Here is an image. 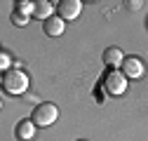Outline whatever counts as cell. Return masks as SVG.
<instances>
[{
    "instance_id": "cell-1",
    "label": "cell",
    "mask_w": 148,
    "mask_h": 141,
    "mask_svg": "<svg viewBox=\"0 0 148 141\" xmlns=\"http://www.w3.org/2000/svg\"><path fill=\"white\" fill-rule=\"evenodd\" d=\"M28 82L31 80L26 75V70H21V68H12V70H7V73H3V90L7 94H12V97L24 94L28 90Z\"/></svg>"
},
{
    "instance_id": "cell-2",
    "label": "cell",
    "mask_w": 148,
    "mask_h": 141,
    "mask_svg": "<svg viewBox=\"0 0 148 141\" xmlns=\"http://www.w3.org/2000/svg\"><path fill=\"white\" fill-rule=\"evenodd\" d=\"M127 75L122 73V70H118V68H113V70H108V73L103 75V82H101V87H103V92L108 94V97H120V94H125L127 92Z\"/></svg>"
},
{
    "instance_id": "cell-3",
    "label": "cell",
    "mask_w": 148,
    "mask_h": 141,
    "mask_svg": "<svg viewBox=\"0 0 148 141\" xmlns=\"http://www.w3.org/2000/svg\"><path fill=\"white\" fill-rule=\"evenodd\" d=\"M31 118L35 122V127H49V125H54V122L59 120V108L52 101H42V103H38L33 108Z\"/></svg>"
},
{
    "instance_id": "cell-4",
    "label": "cell",
    "mask_w": 148,
    "mask_h": 141,
    "mask_svg": "<svg viewBox=\"0 0 148 141\" xmlns=\"http://www.w3.org/2000/svg\"><path fill=\"white\" fill-rule=\"evenodd\" d=\"M57 12L64 21H73L78 19L80 12H82V3L80 0H61V3H57Z\"/></svg>"
},
{
    "instance_id": "cell-5",
    "label": "cell",
    "mask_w": 148,
    "mask_h": 141,
    "mask_svg": "<svg viewBox=\"0 0 148 141\" xmlns=\"http://www.w3.org/2000/svg\"><path fill=\"white\" fill-rule=\"evenodd\" d=\"M120 68H122V73L127 75V80H139L146 73V66H143V61L139 57H127Z\"/></svg>"
},
{
    "instance_id": "cell-6",
    "label": "cell",
    "mask_w": 148,
    "mask_h": 141,
    "mask_svg": "<svg viewBox=\"0 0 148 141\" xmlns=\"http://www.w3.org/2000/svg\"><path fill=\"white\" fill-rule=\"evenodd\" d=\"M42 31H45V35H49V38H59V35H64V31H66V21L59 14H54V16H49V19L42 24Z\"/></svg>"
},
{
    "instance_id": "cell-7",
    "label": "cell",
    "mask_w": 148,
    "mask_h": 141,
    "mask_svg": "<svg viewBox=\"0 0 148 141\" xmlns=\"http://www.w3.org/2000/svg\"><path fill=\"white\" fill-rule=\"evenodd\" d=\"M14 136L19 141H33L35 139V122L33 120H19L14 127Z\"/></svg>"
},
{
    "instance_id": "cell-8",
    "label": "cell",
    "mask_w": 148,
    "mask_h": 141,
    "mask_svg": "<svg viewBox=\"0 0 148 141\" xmlns=\"http://www.w3.org/2000/svg\"><path fill=\"white\" fill-rule=\"evenodd\" d=\"M125 61V54H122V49L120 47H108L103 52V64L110 66V68H115V66H122Z\"/></svg>"
},
{
    "instance_id": "cell-9",
    "label": "cell",
    "mask_w": 148,
    "mask_h": 141,
    "mask_svg": "<svg viewBox=\"0 0 148 141\" xmlns=\"http://www.w3.org/2000/svg\"><path fill=\"white\" fill-rule=\"evenodd\" d=\"M33 16H35V19L47 21L49 16H54V5L47 3V0H38V3H35V12H33Z\"/></svg>"
},
{
    "instance_id": "cell-10",
    "label": "cell",
    "mask_w": 148,
    "mask_h": 141,
    "mask_svg": "<svg viewBox=\"0 0 148 141\" xmlns=\"http://www.w3.org/2000/svg\"><path fill=\"white\" fill-rule=\"evenodd\" d=\"M12 24H14V26H26V24H28V14L14 10V12H12Z\"/></svg>"
},
{
    "instance_id": "cell-11",
    "label": "cell",
    "mask_w": 148,
    "mask_h": 141,
    "mask_svg": "<svg viewBox=\"0 0 148 141\" xmlns=\"http://www.w3.org/2000/svg\"><path fill=\"white\" fill-rule=\"evenodd\" d=\"M14 10H19V12H24V14H33L35 12V3H28V0H21V3H16V7Z\"/></svg>"
},
{
    "instance_id": "cell-12",
    "label": "cell",
    "mask_w": 148,
    "mask_h": 141,
    "mask_svg": "<svg viewBox=\"0 0 148 141\" xmlns=\"http://www.w3.org/2000/svg\"><path fill=\"white\" fill-rule=\"evenodd\" d=\"M0 66H3V70H5V73L14 68V66H12V59H10V54H7V52H3V54H0Z\"/></svg>"
},
{
    "instance_id": "cell-13",
    "label": "cell",
    "mask_w": 148,
    "mask_h": 141,
    "mask_svg": "<svg viewBox=\"0 0 148 141\" xmlns=\"http://www.w3.org/2000/svg\"><path fill=\"white\" fill-rule=\"evenodd\" d=\"M78 141H87V139H78Z\"/></svg>"
}]
</instances>
